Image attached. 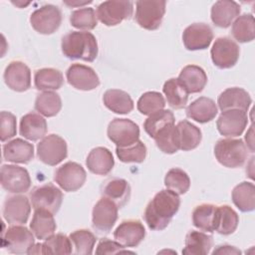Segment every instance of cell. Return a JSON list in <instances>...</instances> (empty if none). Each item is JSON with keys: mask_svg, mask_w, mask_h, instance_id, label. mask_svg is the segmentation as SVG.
I'll return each instance as SVG.
<instances>
[{"mask_svg": "<svg viewBox=\"0 0 255 255\" xmlns=\"http://www.w3.org/2000/svg\"><path fill=\"white\" fill-rule=\"evenodd\" d=\"M180 206V198L177 193L162 189L148 202L144 210V220L151 230H163L170 223Z\"/></svg>", "mask_w": 255, "mask_h": 255, "instance_id": "1", "label": "cell"}, {"mask_svg": "<svg viewBox=\"0 0 255 255\" xmlns=\"http://www.w3.org/2000/svg\"><path fill=\"white\" fill-rule=\"evenodd\" d=\"M62 52L71 60L93 62L98 56L96 37L88 31H73L62 38Z\"/></svg>", "mask_w": 255, "mask_h": 255, "instance_id": "2", "label": "cell"}, {"mask_svg": "<svg viewBox=\"0 0 255 255\" xmlns=\"http://www.w3.org/2000/svg\"><path fill=\"white\" fill-rule=\"evenodd\" d=\"M214 155L223 166L236 168L246 161L248 148L240 138H222L214 145Z\"/></svg>", "mask_w": 255, "mask_h": 255, "instance_id": "3", "label": "cell"}, {"mask_svg": "<svg viewBox=\"0 0 255 255\" xmlns=\"http://www.w3.org/2000/svg\"><path fill=\"white\" fill-rule=\"evenodd\" d=\"M135 6L134 19L141 28L149 31L159 28L165 13V1L141 0L137 1Z\"/></svg>", "mask_w": 255, "mask_h": 255, "instance_id": "4", "label": "cell"}, {"mask_svg": "<svg viewBox=\"0 0 255 255\" xmlns=\"http://www.w3.org/2000/svg\"><path fill=\"white\" fill-rule=\"evenodd\" d=\"M34 244L33 232L25 226L12 225L5 232H2L1 245L9 253L28 254Z\"/></svg>", "mask_w": 255, "mask_h": 255, "instance_id": "5", "label": "cell"}, {"mask_svg": "<svg viewBox=\"0 0 255 255\" xmlns=\"http://www.w3.org/2000/svg\"><path fill=\"white\" fill-rule=\"evenodd\" d=\"M68 155L66 140L58 134L51 133L42 138L37 145V156L45 164L54 166Z\"/></svg>", "mask_w": 255, "mask_h": 255, "instance_id": "6", "label": "cell"}, {"mask_svg": "<svg viewBox=\"0 0 255 255\" xmlns=\"http://www.w3.org/2000/svg\"><path fill=\"white\" fill-rule=\"evenodd\" d=\"M29 198L34 210L44 209L55 214L62 205L63 193L53 183H45L34 187Z\"/></svg>", "mask_w": 255, "mask_h": 255, "instance_id": "7", "label": "cell"}, {"mask_svg": "<svg viewBox=\"0 0 255 255\" xmlns=\"http://www.w3.org/2000/svg\"><path fill=\"white\" fill-rule=\"evenodd\" d=\"M133 12L130 1L110 0L101 3L97 8V18L106 26H116L129 19Z\"/></svg>", "mask_w": 255, "mask_h": 255, "instance_id": "8", "label": "cell"}, {"mask_svg": "<svg viewBox=\"0 0 255 255\" xmlns=\"http://www.w3.org/2000/svg\"><path fill=\"white\" fill-rule=\"evenodd\" d=\"M30 23L33 29L40 34H53L62 23V12L58 6L44 5L31 14Z\"/></svg>", "mask_w": 255, "mask_h": 255, "instance_id": "9", "label": "cell"}, {"mask_svg": "<svg viewBox=\"0 0 255 255\" xmlns=\"http://www.w3.org/2000/svg\"><path fill=\"white\" fill-rule=\"evenodd\" d=\"M0 181L2 187L10 193H25L31 186V178L26 168L3 164L0 170Z\"/></svg>", "mask_w": 255, "mask_h": 255, "instance_id": "10", "label": "cell"}, {"mask_svg": "<svg viewBox=\"0 0 255 255\" xmlns=\"http://www.w3.org/2000/svg\"><path fill=\"white\" fill-rule=\"evenodd\" d=\"M211 60L219 69H229L238 62L240 49L229 37H219L215 40L211 51Z\"/></svg>", "mask_w": 255, "mask_h": 255, "instance_id": "11", "label": "cell"}, {"mask_svg": "<svg viewBox=\"0 0 255 255\" xmlns=\"http://www.w3.org/2000/svg\"><path fill=\"white\" fill-rule=\"evenodd\" d=\"M109 138L119 147L133 144L139 138V128L130 120L115 119L108 127Z\"/></svg>", "mask_w": 255, "mask_h": 255, "instance_id": "12", "label": "cell"}, {"mask_svg": "<svg viewBox=\"0 0 255 255\" xmlns=\"http://www.w3.org/2000/svg\"><path fill=\"white\" fill-rule=\"evenodd\" d=\"M54 179L63 190L73 192L84 185L87 179V173L81 164L68 161L55 171Z\"/></svg>", "mask_w": 255, "mask_h": 255, "instance_id": "13", "label": "cell"}, {"mask_svg": "<svg viewBox=\"0 0 255 255\" xmlns=\"http://www.w3.org/2000/svg\"><path fill=\"white\" fill-rule=\"evenodd\" d=\"M118 210L119 207L113 200L103 196L93 208V227L102 233L110 232L118 219Z\"/></svg>", "mask_w": 255, "mask_h": 255, "instance_id": "14", "label": "cell"}, {"mask_svg": "<svg viewBox=\"0 0 255 255\" xmlns=\"http://www.w3.org/2000/svg\"><path fill=\"white\" fill-rule=\"evenodd\" d=\"M248 123L246 112L240 110L223 111L219 116L216 127L220 134L228 137L239 136L244 131Z\"/></svg>", "mask_w": 255, "mask_h": 255, "instance_id": "15", "label": "cell"}, {"mask_svg": "<svg viewBox=\"0 0 255 255\" xmlns=\"http://www.w3.org/2000/svg\"><path fill=\"white\" fill-rule=\"evenodd\" d=\"M213 40V31L205 23H194L185 28L182 34L184 47L189 51L204 50Z\"/></svg>", "mask_w": 255, "mask_h": 255, "instance_id": "16", "label": "cell"}, {"mask_svg": "<svg viewBox=\"0 0 255 255\" xmlns=\"http://www.w3.org/2000/svg\"><path fill=\"white\" fill-rule=\"evenodd\" d=\"M30 212V200L25 195H13L4 201L3 217L11 225L25 224Z\"/></svg>", "mask_w": 255, "mask_h": 255, "instance_id": "17", "label": "cell"}, {"mask_svg": "<svg viewBox=\"0 0 255 255\" xmlns=\"http://www.w3.org/2000/svg\"><path fill=\"white\" fill-rule=\"evenodd\" d=\"M66 77L72 87L81 91H92L100 85V79L94 69L82 64L71 65Z\"/></svg>", "mask_w": 255, "mask_h": 255, "instance_id": "18", "label": "cell"}, {"mask_svg": "<svg viewBox=\"0 0 255 255\" xmlns=\"http://www.w3.org/2000/svg\"><path fill=\"white\" fill-rule=\"evenodd\" d=\"M114 237L125 247H136L145 237V228L137 219L124 220L116 228Z\"/></svg>", "mask_w": 255, "mask_h": 255, "instance_id": "19", "label": "cell"}, {"mask_svg": "<svg viewBox=\"0 0 255 255\" xmlns=\"http://www.w3.org/2000/svg\"><path fill=\"white\" fill-rule=\"evenodd\" d=\"M4 81L9 89L25 92L31 87V71L25 63L13 61L5 69Z\"/></svg>", "mask_w": 255, "mask_h": 255, "instance_id": "20", "label": "cell"}, {"mask_svg": "<svg viewBox=\"0 0 255 255\" xmlns=\"http://www.w3.org/2000/svg\"><path fill=\"white\" fill-rule=\"evenodd\" d=\"M252 103L250 95L242 88L233 87L223 91L217 100L219 109L223 111L227 110H240L247 112Z\"/></svg>", "mask_w": 255, "mask_h": 255, "instance_id": "21", "label": "cell"}, {"mask_svg": "<svg viewBox=\"0 0 255 255\" xmlns=\"http://www.w3.org/2000/svg\"><path fill=\"white\" fill-rule=\"evenodd\" d=\"M86 165L92 173L106 175L114 168L115 159L110 149L104 146H98L93 148L88 154Z\"/></svg>", "mask_w": 255, "mask_h": 255, "instance_id": "22", "label": "cell"}, {"mask_svg": "<svg viewBox=\"0 0 255 255\" xmlns=\"http://www.w3.org/2000/svg\"><path fill=\"white\" fill-rule=\"evenodd\" d=\"M33 157V144L22 138H14L3 145V158L7 161L14 163H28Z\"/></svg>", "mask_w": 255, "mask_h": 255, "instance_id": "23", "label": "cell"}, {"mask_svg": "<svg viewBox=\"0 0 255 255\" xmlns=\"http://www.w3.org/2000/svg\"><path fill=\"white\" fill-rule=\"evenodd\" d=\"M240 11L239 4L234 1H217L211 8V21L219 28H228L239 16Z\"/></svg>", "mask_w": 255, "mask_h": 255, "instance_id": "24", "label": "cell"}, {"mask_svg": "<svg viewBox=\"0 0 255 255\" xmlns=\"http://www.w3.org/2000/svg\"><path fill=\"white\" fill-rule=\"evenodd\" d=\"M101 193L103 196L113 200L119 208L125 206L130 197L129 183L119 177H112L102 185Z\"/></svg>", "mask_w": 255, "mask_h": 255, "instance_id": "25", "label": "cell"}, {"mask_svg": "<svg viewBox=\"0 0 255 255\" xmlns=\"http://www.w3.org/2000/svg\"><path fill=\"white\" fill-rule=\"evenodd\" d=\"M177 80L188 94L200 93L207 84V75L202 68L196 65H187L179 73Z\"/></svg>", "mask_w": 255, "mask_h": 255, "instance_id": "26", "label": "cell"}, {"mask_svg": "<svg viewBox=\"0 0 255 255\" xmlns=\"http://www.w3.org/2000/svg\"><path fill=\"white\" fill-rule=\"evenodd\" d=\"M217 113L218 109L215 102L207 97L196 99L186 108V116L199 124H205L212 121Z\"/></svg>", "mask_w": 255, "mask_h": 255, "instance_id": "27", "label": "cell"}, {"mask_svg": "<svg viewBox=\"0 0 255 255\" xmlns=\"http://www.w3.org/2000/svg\"><path fill=\"white\" fill-rule=\"evenodd\" d=\"M47 128V122L40 114L29 113L21 118L20 134L29 140L35 141L43 138Z\"/></svg>", "mask_w": 255, "mask_h": 255, "instance_id": "28", "label": "cell"}, {"mask_svg": "<svg viewBox=\"0 0 255 255\" xmlns=\"http://www.w3.org/2000/svg\"><path fill=\"white\" fill-rule=\"evenodd\" d=\"M213 245V237L201 231L191 230L186 234L185 245L182 249L184 255H206Z\"/></svg>", "mask_w": 255, "mask_h": 255, "instance_id": "29", "label": "cell"}, {"mask_svg": "<svg viewBox=\"0 0 255 255\" xmlns=\"http://www.w3.org/2000/svg\"><path fill=\"white\" fill-rule=\"evenodd\" d=\"M104 105L112 112L120 115L129 114L133 110V101L130 96L122 90L110 89L103 96Z\"/></svg>", "mask_w": 255, "mask_h": 255, "instance_id": "30", "label": "cell"}, {"mask_svg": "<svg viewBox=\"0 0 255 255\" xmlns=\"http://www.w3.org/2000/svg\"><path fill=\"white\" fill-rule=\"evenodd\" d=\"M33 234L40 240H45L56 231L57 225L53 213L44 209H36L30 223Z\"/></svg>", "mask_w": 255, "mask_h": 255, "instance_id": "31", "label": "cell"}, {"mask_svg": "<svg viewBox=\"0 0 255 255\" xmlns=\"http://www.w3.org/2000/svg\"><path fill=\"white\" fill-rule=\"evenodd\" d=\"M239 216L229 205L216 206L214 218V231L222 235L232 234L238 226Z\"/></svg>", "mask_w": 255, "mask_h": 255, "instance_id": "32", "label": "cell"}, {"mask_svg": "<svg viewBox=\"0 0 255 255\" xmlns=\"http://www.w3.org/2000/svg\"><path fill=\"white\" fill-rule=\"evenodd\" d=\"M232 201L242 212H250L255 208V186L252 182L243 181L232 190Z\"/></svg>", "mask_w": 255, "mask_h": 255, "instance_id": "33", "label": "cell"}, {"mask_svg": "<svg viewBox=\"0 0 255 255\" xmlns=\"http://www.w3.org/2000/svg\"><path fill=\"white\" fill-rule=\"evenodd\" d=\"M176 129L179 140V149L186 151L194 149L199 145L202 138L199 128L188 121L183 120L176 125Z\"/></svg>", "mask_w": 255, "mask_h": 255, "instance_id": "34", "label": "cell"}, {"mask_svg": "<svg viewBox=\"0 0 255 255\" xmlns=\"http://www.w3.org/2000/svg\"><path fill=\"white\" fill-rule=\"evenodd\" d=\"M34 84L39 91H55L64 85V77L59 70L43 68L35 72Z\"/></svg>", "mask_w": 255, "mask_h": 255, "instance_id": "35", "label": "cell"}, {"mask_svg": "<svg viewBox=\"0 0 255 255\" xmlns=\"http://www.w3.org/2000/svg\"><path fill=\"white\" fill-rule=\"evenodd\" d=\"M162 91L170 108L180 110L186 106L189 94L177 79L171 78L167 80L163 85Z\"/></svg>", "mask_w": 255, "mask_h": 255, "instance_id": "36", "label": "cell"}, {"mask_svg": "<svg viewBox=\"0 0 255 255\" xmlns=\"http://www.w3.org/2000/svg\"><path fill=\"white\" fill-rule=\"evenodd\" d=\"M231 33L239 43H248L255 38V23L252 14L238 16L232 23Z\"/></svg>", "mask_w": 255, "mask_h": 255, "instance_id": "37", "label": "cell"}, {"mask_svg": "<svg viewBox=\"0 0 255 255\" xmlns=\"http://www.w3.org/2000/svg\"><path fill=\"white\" fill-rule=\"evenodd\" d=\"M62 109V100L59 94L47 91L39 94L35 101V110L45 117L51 118L58 115Z\"/></svg>", "mask_w": 255, "mask_h": 255, "instance_id": "38", "label": "cell"}, {"mask_svg": "<svg viewBox=\"0 0 255 255\" xmlns=\"http://www.w3.org/2000/svg\"><path fill=\"white\" fill-rule=\"evenodd\" d=\"M216 205L203 203L196 206L192 211V223L193 225L209 233L214 232V218H215Z\"/></svg>", "mask_w": 255, "mask_h": 255, "instance_id": "39", "label": "cell"}, {"mask_svg": "<svg viewBox=\"0 0 255 255\" xmlns=\"http://www.w3.org/2000/svg\"><path fill=\"white\" fill-rule=\"evenodd\" d=\"M174 115L169 110H161L150 116L145 120L143 128L145 132L152 138L164 128L174 125Z\"/></svg>", "mask_w": 255, "mask_h": 255, "instance_id": "40", "label": "cell"}, {"mask_svg": "<svg viewBox=\"0 0 255 255\" xmlns=\"http://www.w3.org/2000/svg\"><path fill=\"white\" fill-rule=\"evenodd\" d=\"M156 146L164 153L172 154L179 150V140L176 126L171 125L161 129L155 136Z\"/></svg>", "mask_w": 255, "mask_h": 255, "instance_id": "41", "label": "cell"}, {"mask_svg": "<svg viewBox=\"0 0 255 255\" xmlns=\"http://www.w3.org/2000/svg\"><path fill=\"white\" fill-rule=\"evenodd\" d=\"M164 185L167 189L179 194H184L190 186L188 174L181 168L173 167L167 171L164 177Z\"/></svg>", "mask_w": 255, "mask_h": 255, "instance_id": "42", "label": "cell"}, {"mask_svg": "<svg viewBox=\"0 0 255 255\" xmlns=\"http://www.w3.org/2000/svg\"><path fill=\"white\" fill-rule=\"evenodd\" d=\"M70 239L75 247L76 254L90 255L93 253L97 238L88 229H79L70 234Z\"/></svg>", "mask_w": 255, "mask_h": 255, "instance_id": "43", "label": "cell"}, {"mask_svg": "<svg viewBox=\"0 0 255 255\" xmlns=\"http://www.w3.org/2000/svg\"><path fill=\"white\" fill-rule=\"evenodd\" d=\"M41 248L42 254H71L72 241L65 234H53L41 243Z\"/></svg>", "mask_w": 255, "mask_h": 255, "instance_id": "44", "label": "cell"}, {"mask_svg": "<svg viewBox=\"0 0 255 255\" xmlns=\"http://www.w3.org/2000/svg\"><path fill=\"white\" fill-rule=\"evenodd\" d=\"M137 110L141 115L150 116L165 107V101L162 95L158 92H146L140 96L137 101Z\"/></svg>", "mask_w": 255, "mask_h": 255, "instance_id": "45", "label": "cell"}, {"mask_svg": "<svg viewBox=\"0 0 255 255\" xmlns=\"http://www.w3.org/2000/svg\"><path fill=\"white\" fill-rule=\"evenodd\" d=\"M70 23L73 27L80 30H93L98 24L97 13L91 7L80 8L72 12Z\"/></svg>", "mask_w": 255, "mask_h": 255, "instance_id": "46", "label": "cell"}, {"mask_svg": "<svg viewBox=\"0 0 255 255\" xmlns=\"http://www.w3.org/2000/svg\"><path fill=\"white\" fill-rule=\"evenodd\" d=\"M146 146L141 140L135 141L133 144H130L126 147H119L116 148V153L119 159L122 162H135L140 163L146 157Z\"/></svg>", "mask_w": 255, "mask_h": 255, "instance_id": "47", "label": "cell"}, {"mask_svg": "<svg viewBox=\"0 0 255 255\" xmlns=\"http://www.w3.org/2000/svg\"><path fill=\"white\" fill-rule=\"evenodd\" d=\"M16 117L10 112H1L0 114V139L2 142L12 138L17 132Z\"/></svg>", "mask_w": 255, "mask_h": 255, "instance_id": "48", "label": "cell"}, {"mask_svg": "<svg viewBox=\"0 0 255 255\" xmlns=\"http://www.w3.org/2000/svg\"><path fill=\"white\" fill-rule=\"evenodd\" d=\"M97 254H120V253H132L131 251L126 250L125 246H123L121 243H119L117 240H110L108 238H103L98 243Z\"/></svg>", "mask_w": 255, "mask_h": 255, "instance_id": "49", "label": "cell"}, {"mask_svg": "<svg viewBox=\"0 0 255 255\" xmlns=\"http://www.w3.org/2000/svg\"><path fill=\"white\" fill-rule=\"evenodd\" d=\"M213 255L215 254H241V251L239 249H237L234 246H230V245H220L217 246L213 252Z\"/></svg>", "mask_w": 255, "mask_h": 255, "instance_id": "50", "label": "cell"}, {"mask_svg": "<svg viewBox=\"0 0 255 255\" xmlns=\"http://www.w3.org/2000/svg\"><path fill=\"white\" fill-rule=\"evenodd\" d=\"M245 140H246L247 148H249L250 151L253 152L254 151V140H253V127L252 126L250 127L249 130L246 132Z\"/></svg>", "mask_w": 255, "mask_h": 255, "instance_id": "51", "label": "cell"}, {"mask_svg": "<svg viewBox=\"0 0 255 255\" xmlns=\"http://www.w3.org/2000/svg\"><path fill=\"white\" fill-rule=\"evenodd\" d=\"M65 4H67V5H69V6H75V5H86V4H89V3H92V1H89V2H83V3H79V2H77V3H74V2H67V1H65L64 2Z\"/></svg>", "mask_w": 255, "mask_h": 255, "instance_id": "52", "label": "cell"}]
</instances>
